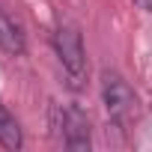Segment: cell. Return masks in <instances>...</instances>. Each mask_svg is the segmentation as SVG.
Here are the masks:
<instances>
[{
  "label": "cell",
  "instance_id": "obj_1",
  "mask_svg": "<svg viewBox=\"0 0 152 152\" xmlns=\"http://www.w3.org/2000/svg\"><path fill=\"white\" fill-rule=\"evenodd\" d=\"M54 48H57L63 75H66V84L72 90H81L87 84V51H84V39H81L78 24L63 21L54 33Z\"/></svg>",
  "mask_w": 152,
  "mask_h": 152
},
{
  "label": "cell",
  "instance_id": "obj_2",
  "mask_svg": "<svg viewBox=\"0 0 152 152\" xmlns=\"http://www.w3.org/2000/svg\"><path fill=\"white\" fill-rule=\"evenodd\" d=\"M102 102H104L107 119L116 128H128L137 119L140 102H137L134 90L128 87V81L122 78L119 72H110V69L102 72Z\"/></svg>",
  "mask_w": 152,
  "mask_h": 152
},
{
  "label": "cell",
  "instance_id": "obj_3",
  "mask_svg": "<svg viewBox=\"0 0 152 152\" xmlns=\"http://www.w3.org/2000/svg\"><path fill=\"white\" fill-rule=\"evenodd\" d=\"M54 125L60 128V137H63V146H66V149H72V152H84V149L93 146V128H90V119H87V113H84L78 104L57 107Z\"/></svg>",
  "mask_w": 152,
  "mask_h": 152
},
{
  "label": "cell",
  "instance_id": "obj_4",
  "mask_svg": "<svg viewBox=\"0 0 152 152\" xmlns=\"http://www.w3.org/2000/svg\"><path fill=\"white\" fill-rule=\"evenodd\" d=\"M0 51L9 57H21L27 51V36L18 18H12L6 9H0Z\"/></svg>",
  "mask_w": 152,
  "mask_h": 152
},
{
  "label": "cell",
  "instance_id": "obj_5",
  "mask_svg": "<svg viewBox=\"0 0 152 152\" xmlns=\"http://www.w3.org/2000/svg\"><path fill=\"white\" fill-rule=\"evenodd\" d=\"M0 146H3V149H21L24 146L21 125H18V119L3 104H0Z\"/></svg>",
  "mask_w": 152,
  "mask_h": 152
},
{
  "label": "cell",
  "instance_id": "obj_6",
  "mask_svg": "<svg viewBox=\"0 0 152 152\" xmlns=\"http://www.w3.org/2000/svg\"><path fill=\"white\" fill-rule=\"evenodd\" d=\"M134 3H140L143 9H152V0H134Z\"/></svg>",
  "mask_w": 152,
  "mask_h": 152
}]
</instances>
